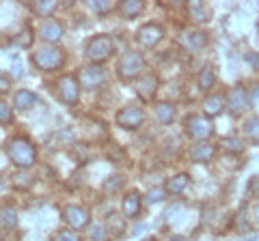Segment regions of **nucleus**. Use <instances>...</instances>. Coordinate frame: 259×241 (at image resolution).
I'll return each mask as SVG.
<instances>
[{
    "label": "nucleus",
    "instance_id": "6e6552de",
    "mask_svg": "<svg viewBox=\"0 0 259 241\" xmlns=\"http://www.w3.org/2000/svg\"><path fill=\"white\" fill-rule=\"evenodd\" d=\"M164 37V30L158 24H145V26L136 33V41H139L143 47H153L160 43V39Z\"/></svg>",
    "mask_w": 259,
    "mask_h": 241
},
{
    "label": "nucleus",
    "instance_id": "a878e982",
    "mask_svg": "<svg viewBox=\"0 0 259 241\" xmlns=\"http://www.w3.org/2000/svg\"><path fill=\"white\" fill-rule=\"evenodd\" d=\"M143 11V3L141 0H125L123 5H121V13L125 15V18H136Z\"/></svg>",
    "mask_w": 259,
    "mask_h": 241
},
{
    "label": "nucleus",
    "instance_id": "473e14b6",
    "mask_svg": "<svg viewBox=\"0 0 259 241\" xmlns=\"http://www.w3.org/2000/svg\"><path fill=\"white\" fill-rule=\"evenodd\" d=\"M11 118H13V112L9 108V103L0 101V123H11Z\"/></svg>",
    "mask_w": 259,
    "mask_h": 241
},
{
    "label": "nucleus",
    "instance_id": "4c0bfd02",
    "mask_svg": "<svg viewBox=\"0 0 259 241\" xmlns=\"http://www.w3.org/2000/svg\"><path fill=\"white\" fill-rule=\"evenodd\" d=\"M5 91H9V78L0 74V93H5Z\"/></svg>",
    "mask_w": 259,
    "mask_h": 241
},
{
    "label": "nucleus",
    "instance_id": "e433bc0d",
    "mask_svg": "<svg viewBox=\"0 0 259 241\" xmlns=\"http://www.w3.org/2000/svg\"><path fill=\"white\" fill-rule=\"evenodd\" d=\"M246 61H248L255 69H259V54H257V52H248V54H246Z\"/></svg>",
    "mask_w": 259,
    "mask_h": 241
},
{
    "label": "nucleus",
    "instance_id": "f257e3e1",
    "mask_svg": "<svg viewBox=\"0 0 259 241\" xmlns=\"http://www.w3.org/2000/svg\"><path fill=\"white\" fill-rule=\"evenodd\" d=\"M7 155L18 168H30L37 159V151L26 138H11L7 142Z\"/></svg>",
    "mask_w": 259,
    "mask_h": 241
},
{
    "label": "nucleus",
    "instance_id": "c9c22d12",
    "mask_svg": "<svg viewBox=\"0 0 259 241\" xmlns=\"http://www.w3.org/2000/svg\"><path fill=\"white\" fill-rule=\"evenodd\" d=\"M162 196H164V190H160V188H156V190H151V194H149V203H156V200H160Z\"/></svg>",
    "mask_w": 259,
    "mask_h": 241
},
{
    "label": "nucleus",
    "instance_id": "f03ea898",
    "mask_svg": "<svg viewBox=\"0 0 259 241\" xmlns=\"http://www.w3.org/2000/svg\"><path fill=\"white\" fill-rule=\"evenodd\" d=\"M112 50H115V43H112V39L108 35H97L87 43V56L89 61H93V65L106 61L112 54Z\"/></svg>",
    "mask_w": 259,
    "mask_h": 241
},
{
    "label": "nucleus",
    "instance_id": "f8f14e48",
    "mask_svg": "<svg viewBox=\"0 0 259 241\" xmlns=\"http://www.w3.org/2000/svg\"><path fill=\"white\" fill-rule=\"evenodd\" d=\"M158 91V78L153 74H147L139 80V84H136V93H139V97L143 101H151L153 95Z\"/></svg>",
    "mask_w": 259,
    "mask_h": 241
},
{
    "label": "nucleus",
    "instance_id": "4468645a",
    "mask_svg": "<svg viewBox=\"0 0 259 241\" xmlns=\"http://www.w3.org/2000/svg\"><path fill=\"white\" fill-rule=\"evenodd\" d=\"M214 144L209 142H199L194 144V147L190 149V157L194 159V162H209V159L214 157Z\"/></svg>",
    "mask_w": 259,
    "mask_h": 241
},
{
    "label": "nucleus",
    "instance_id": "dca6fc26",
    "mask_svg": "<svg viewBox=\"0 0 259 241\" xmlns=\"http://www.w3.org/2000/svg\"><path fill=\"white\" fill-rule=\"evenodd\" d=\"M15 226H18V211H15L13 207L3 205L0 207V228L13 230Z\"/></svg>",
    "mask_w": 259,
    "mask_h": 241
},
{
    "label": "nucleus",
    "instance_id": "ddd939ff",
    "mask_svg": "<svg viewBox=\"0 0 259 241\" xmlns=\"http://www.w3.org/2000/svg\"><path fill=\"white\" fill-rule=\"evenodd\" d=\"M123 213L127 215V218H136V215L141 213V194L139 192H127V194L123 196Z\"/></svg>",
    "mask_w": 259,
    "mask_h": 241
},
{
    "label": "nucleus",
    "instance_id": "2eb2a0df",
    "mask_svg": "<svg viewBox=\"0 0 259 241\" xmlns=\"http://www.w3.org/2000/svg\"><path fill=\"white\" fill-rule=\"evenodd\" d=\"M41 37L46 39V41H50V43L59 41V39L63 37V26L59 22H54V20H46L41 24Z\"/></svg>",
    "mask_w": 259,
    "mask_h": 241
},
{
    "label": "nucleus",
    "instance_id": "cd10ccee",
    "mask_svg": "<svg viewBox=\"0 0 259 241\" xmlns=\"http://www.w3.org/2000/svg\"><path fill=\"white\" fill-rule=\"evenodd\" d=\"M13 186L18 188V190H26L32 186V174L28 172H15L13 174Z\"/></svg>",
    "mask_w": 259,
    "mask_h": 241
},
{
    "label": "nucleus",
    "instance_id": "0eeeda50",
    "mask_svg": "<svg viewBox=\"0 0 259 241\" xmlns=\"http://www.w3.org/2000/svg\"><path fill=\"white\" fill-rule=\"evenodd\" d=\"M63 218H65V222H67L71 228L78 230V228H84V226H87L89 220H91V215H89V211H87L84 207L69 205V207H65Z\"/></svg>",
    "mask_w": 259,
    "mask_h": 241
},
{
    "label": "nucleus",
    "instance_id": "393cba45",
    "mask_svg": "<svg viewBox=\"0 0 259 241\" xmlns=\"http://www.w3.org/2000/svg\"><path fill=\"white\" fill-rule=\"evenodd\" d=\"M188 11H190V15L197 22H207L209 20V9H207L203 3H190L188 5Z\"/></svg>",
    "mask_w": 259,
    "mask_h": 241
},
{
    "label": "nucleus",
    "instance_id": "412c9836",
    "mask_svg": "<svg viewBox=\"0 0 259 241\" xmlns=\"http://www.w3.org/2000/svg\"><path fill=\"white\" fill-rule=\"evenodd\" d=\"M37 103V95L32 91H20L18 95H15V106H18L20 110H28Z\"/></svg>",
    "mask_w": 259,
    "mask_h": 241
},
{
    "label": "nucleus",
    "instance_id": "c756f323",
    "mask_svg": "<svg viewBox=\"0 0 259 241\" xmlns=\"http://www.w3.org/2000/svg\"><path fill=\"white\" fill-rule=\"evenodd\" d=\"M121 186H123V179H121L119 174H112L110 179H108L106 183H104V190H106V192H110V194H115V192H117Z\"/></svg>",
    "mask_w": 259,
    "mask_h": 241
},
{
    "label": "nucleus",
    "instance_id": "aec40b11",
    "mask_svg": "<svg viewBox=\"0 0 259 241\" xmlns=\"http://www.w3.org/2000/svg\"><path fill=\"white\" fill-rule=\"evenodd\" d=\"M156 118L160 120L162 125L173 123V118H175V108L171 106V103H166V101L158 103V106H156Z\"/></svg>",
    "mask_w": 259,
    "mask_h": 241
},
{
    "label": "nucleus",
    "instance_id": "f704fd0d",
    "mask_svg": "<svg viewBox=\"0 0 259 241\" xmlns=\"http://www.w3.org/2000/svg\"><path fill=\"white\" fill-rule=\"evenodd\" d=\"M91 239H93V241H104V228H102V226L91 228Z\"/></svg>",
    "mask_w": 259,
    "mask_h": 241
},
{
    "label": "nucleus",
    "instance_id": "f3484780",
    "mask_svg": "<svg viewBox=\"0 0 259 241\" xmlns=\"http://www.w3.org/2000/svg\"><path fill=\"white\" fill-rule=\"evenodd\" d=\"M188 183H190V176L186 174V172H182V174L171 176V179L166 181L164 190L168 192V194H182V192H184L186 188H188Z\"/></svg>",
    "mask_w": 259,
    "mask_h": 241
},
{
    "label": "nucleus",
    "instance_id": "6ab92c4d",
    "mask_svg": "<svg viewBox=\"0 0 259 241\" xmlns=\"http://www.w3.org/2000/svg\"><path fill=\"white\" fill-rule=\"evenodd\" d=\"M106 228L112 237H121L125 232V220L119 213H110L106 218Z\"/></svg>",
    "mask_w": 259,
    "mask_h": 241
},
{
    "label": "nucleus",
    "instance_id": "7ed1b4c3",
    "mask_svg": "<svg viewBox=\"0 0 259 241\" xmlns=\"http://www.w3.org/2000/svg\"><path fill=\"white\" fill-rule=\"evenodd\" d=\"M63 61H65V56H63V52L59 50V47H41V50H37L35 54H32V63L44 71L59 69L63 65Z\"/></svg>",
    "mask_w": 259,
    "mask_h": 241
},
{
    "label": "nucleus",
    "instance_id": "72a5a7b5",
    "mask_svg": "<svg viewBox=\"0 0 259 241\" xmlns=\"http://www.w3.org/2000/svg\"><path fill=\"white\" fill-rule=\"evenodd\" d=\"M91 7L95 13H108L112 9V3H108V0H95V3H91Z\"/></svg>",
    "mask_w": 259,
    "mask_h": 241
},
{
    "label": "nucleus",
    "instance_id": "7c9ffc66",
    "mask_svg": "<svg viewBox=\"0 0 259 241\" xmlns=\"http://www.w3.org/2000/svg\"><path fill=\"white\" fill-rule=\"evenodd\" d=\"M221 144H223V147H225L227 151H236V153H240V151L244 149V147H242V142L236 138V136H233V138H223V140H221Z\"/></svg>",
    "mask_w": 259,
    "mask_h": 241
},
{
    "label": "nucleus",
    "instance_id": "c85d7f7f",
    "mask_svg": "<svg viewBox=\"0 0 259 241\" xmlns=\"http://www.w3.org/2000/svg\"><path fill=\"white\" fill-rule=\"evenodd\" d=\"M13 43L15 45H20V47H28L32 43V33H30V28H24L22 33H18L13 37Z\"/></svg>",
    "mask_w": 259,
    "mask_h": 241
},
{
    "label": "nucleus",
    "instance_id": "39448f33",
    "mask_svg": "<svg viewBox=\"0 0 259 241\" xmlns=\"http://www.w3.org/2000/svg\"><path fill=\"white\" fill-rule=\"evenodd\" d=\"M145 120V114L141 108L136 106H125L117 112V123L121 127H125V130H139Z\"/></svg>",
    "mask_w": 259,
    "mask_h": 241
},
{
    "label": "nucleus",
    "instance_id": "4be33fe9",
    "mask_svg": "<svg viewBox=\"0 0 259 241\" xmlns=\"http://www.w3.org/2000/svg\"><path fill=\"white\" fill-rule=\"evenodd\" d=\"M216 82V71L212 67H203L201 69V74H199V86H201V91H209V88L214 86Z\"/></svg>",
    "mask_w": 259,
    "mask_h": 241
},
{
    "label": "nucleus",
    "instance_id": "1a4fd4ad",
    "mask_svg": "<svg viewBox=\"0 0 259 241\" xmlns=\"http://www.w3.org/2000/svg\"><path fill=\"white\" fill-rule=\"evenodd\" d=\"M102 80H104V69L97 67V65H87V67L80 69V74H78V84L84 86V88L100 86Z\"/></svg>",
    "mask_w": 259,
    "mask_h": 241
},
{
    "label": "nucleus",
    "instance_id": "a211bd4d",
    "mask_svg": "<svg viewBox=\"0 0 259 241\" xmlns=\"http://www.w3.org/2000/svg\"><path fill=\"white\" fill-rule=\"evenodd\" d=\"M203 110H205V114H209V116H218L225 110L223 95H212V97H207L203 101Z\"/></svg>",
    "mask_w": 259,
    "mask_h": 241
},
{
    "label": "nucleus",
    "instance_id": "bb28decb",
    "mask_svg": "<svg viewBox=\"0 0 259 241\" xmlns=\"http://www.w3.org/2000/svg\"><path fill=\"white\" fill-rule=\"evenodd\" d=\"M244 134L248 136L250 140H255L259 142V118L253 116V118H248L246 123H244Z\"/></svg>",
    "mask_w": 259,
    "mask_h": 241
},
{
    "label": "nucleus",
    "instance_id": "9b49d317",
    "mask_svg": "<svg viewBox=\"0 0 259 241\" xmlns=\"http://www.w3.org/2000/svg\"><path fill=\"white\" fill-rule=\"evenodd\" d=\"M248 108V93L242 86H236L229 95V110L233 116H240Z\"/></svg>",
    "mask_w": 259,
    "mask_h": 241
},
{
    "label": "nucleus",
    "instance_id": "5701e85b",
    "mask_svg": "<svg viewBox=\"0 0 259 241\" xmlns=\"http://www.w3.org/2000/svg\"><path fill=\"white\" fill-rule=\"evenodd\" d=\"M32 11L41 15V18H48V15H52L56 11V3L54 0H35L32 3Z\"/></svg>",
    "mask_w": 259,
    "mask_h": 241
},
{
    "label": "nucleus",
    "instance_id": "ea45409f",
    "mask_svg": "<svg viewBox=\"0 0 259 241\" xmlns=\"http://www.w3.org/2000/svg\"><path fill=\"white\" fill-rule=\"evenodd\" d=\"M145 241H156V239H145Z\"/></svg>",
    "mask_w": 259,
    "mask_h": 241
},
{
    "label": "nucleus",
    "instance_id": "2f4dec72",
    "mask_svg": "<svg viewBox=\"0 0 259 241\" xmlns=\"http://www.w3.org/2000/svg\"><path fill=\"white\" fill-rule=\"evenodd\" d=\"M52 241H80L74 230H56Z\"/></svg>",
    "mask_w": 259,
    "mask_h": 241
},
{
    "label": "nucleus",
    "instance_id": "58836bf2",
    "mask_svg": "<svg viewBox=\"0 0 259 241\" xmlns=\"http://www.w3.org/2000/svg\"><path fill=\"white\" fill-rule=\"evenodd\" d=\"M255 218H257V222H259V203L255 205Z\"/></svg>",
    "mask_w": 259,
    "mask_h": 241
},
{
    "label": "nucleus",
    "instance_id": "b1692460",
    "mask_svg": "<svg viewBox=\"0 0 259 241\" xmlns=\"http://www.w3.org/2000/svg\"><path fill=\"white\" fill-rule=\"evenodd\" d=\"M184 43L188 45L190 50H199V47H205L207 37H205V33H186Z\"/></svg>",
    "mask_w": 259,
    "mask_h": 241
},
{
    "label": "nucleus",
    "instance_id": "9d476101",
    "mask_svg": "<svg viewBox=\"0 0 259 241\" xmlns=\"http://www.w3.org/2000/svg\"><path fill=\"white\" fill-rule=\"evenodd\" d=\"M59 95L65 103H76L80 88H78V80L74 76H61L59 80Z\"/></svg>",
    "mask_w": 259,
    "mask_h": 241
},
{
    "label": "nucleus",
    "instance_id": "20e7f679",
    "mask_svg": "<svg viewBox=\"0 0 259 241\" xmlns=\"http://www.w3.org/2000/svg\"><path fill=\"white\" fill-rule=\"evenodd\" d=\"M119 76L123 78V80H134L136 76H141V71L145 69V58H143V54L139 52H127L121 56V61H119Z\"/></svg>",
    "mask_w": 259,
    "mask_h": 241
},
{
    "label": "nucleus",
    "instance_id": "423d86ee",
    "mask_svg": "<svg viewBox=\"0 0 259 241\" xmlns=\"http://www.w3.org/2000/svg\"><path fill=\"white\" fill-rule=\"evenodd\" d=\"M188 134H190V138H194V140H205V138H209V136L214 134V127L205 116L194 114V116L188 118Z\"/></svg>",
    "mask_w": 259,
    "mask_h": 241
}]
</instances>
